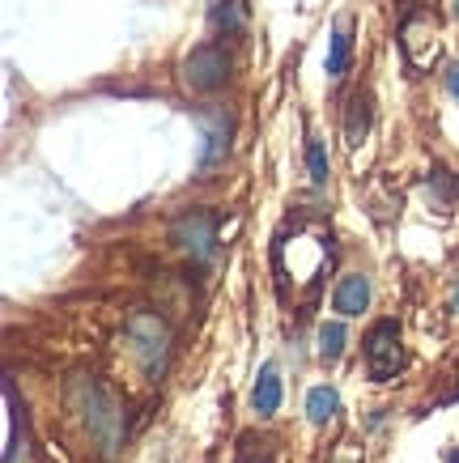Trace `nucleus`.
Masks as SVG:
<instances>
[{
    "mask_svg": "<svg viewBox=\"0 0 459 463\" xmlns=\"http://www.w3.org/2000/svg\"><path fill=\"white\" fill-rule=\"evenodd\" d=\"M336 412H340V395H336V387H311L306 392V421L311 425H332Z\"/></svg>",
    "mask_w": 459,
    "mask_h": 463,
    "instance_id": "nucleus-11",
    "label": "nucleus"
},
{
    "mask_svg": "<svg viewBox=\"0 0 459 463\" xmlns=\"http://www.w3.org/2000/svg\"><path fill=\"white\" fill-rule=\"evenodd\" d=\"M230 115H205V149H200V175H213V170L222 166L225 157H230Z\"/></svg>",
    "mask_w": 459,
    "mask_h": 463,
    "instance_id": "nucleus-6",
    "label": "nucleus"
},
{
    "mask_svg": "<svg viewBox=\"0 0 459 463\" xmlns=\"http://www.w3.org/2000/svg\"><path fill=\"white\" fill-rule=\"evenodd\" d=\"M455 17H459V0H455Z\"/></svg>",
    "mask_w": 459,
    "mask_h": 463,
    "instance_id": "nucleus-20",
    "label": "nucleus"
},
{
    "mask_svg": "<svg viewBox=\"0 0 459 463\" xmlns=\"http://www.w3.org/2000/svg\"><path fill=\"white\" fill-rule=\"evenodd\" d=\"M69 404L81 417L85 434L94 438V447L102 459H115V450L124 447V404L115 400L107 387L90 374H77L69 383Z\"/></svg>",
    "mask_w": 459,
    "mask_h": 463,
    "instance_id": "nucleus-1",
    "label": "nucleus"
},
{
    "mask_svg": "<svg viewBox=\"0 0 459 463\" xmlns=\"http://www.w3.org/2000/svg\"><path fill=\"white\" fill-rule=\"evenodd\" d=\"M217 26H222L225 34H238V30H243V17H238L234 0H222V5H217Z\"/></svg>",
    "mask_w": 459,
    "mask_h": 463,
    "instance_id": "nucleus-16",
    "label": "nucleus"
},
{
    "mask_svg": "<svg viewBox=\"0 0 459 463\" xmlns=\"http://www.w3.org/2000/svg\"><path fill=\"white\" fill-rule=\"evenodd\" d=\"M426 192L434 196L438 209H451V204L459 200V175L455 170H446V166H434L430 175H426Z\"/></svg>",
    "mask_w": 459,
    "mask_h": 463,
    "instance_id": "nucleus-13",
    "label": "nucleus"
},
{
    "mask_svg": "<svg viewBox=\"0 0 459 463\" xmlns=\"http://www.w3.org/2000/svg\"><path fill=\"white\" fill-rule=\"evenodd\" d=\"M349 56H353V17H340L332 30V39H328V77H332V81L345 77Z\"/></svg>",
    "mask_w": 459,
    "mask_h": 463,
    "instance_id": "nucleus-9",
    "label": "nucleus"
},
{
    "mask_svg": "<svg viewBox=\"0 0 459 463\" xmlns=\"http://www.w3.org/2000/svg\"><path fill=\"white\" fill-rule=\"evenodd\" d=\"M225 81H230V56H225V47L200 43V47H192V52L183 56L179 85L187 94H217Z\"/></svg>",
    "mask_w": 459,
    "mask_h": 463,
    "instance_id": "nucleus-3",
    "label": "nucleus"
},
{
    "mask_svg": "<svg viewBox=\"0 0 459 463\" xmlns=\"http://www.w3.org/2000/svg\"><path fill=\"white\" fill-rule=\"evenodd\" d=\"M124 332H128V345H132V353H137V362L140 370L149 374L153 383L167 374V365H170V349H175V336H170V323L158 315V310H132L124 323Z\"/></svg>",
    "mask_w": 459,
    "mask_h": 463,
    "instance_id": "nucleus-2",
    "label": "nucleus"
},
{
    "mask_svg": "<svg viewBox=\"0 0 459 463\" xmlns=\"http://www.w3.org/2000/svg\"><path fill=\"white\" fill-rule=\"evenodd\" d=\"M366 307H370V277H362V272H345L332 289V310L340 315V319H358Z\"/></svg>",
    "mask_w": 459,
    "mask_h": 463,
    "instance_id": "nucleus-8",
    "label": "nucleus"
},
{
    "mask_svg": "<svg viewBox=\"0 0 459 463\" xmlns=\"http://www.w3.org/2000/svg\"><path fill=\"white\" fill-rule=\"evenodd\" d=\"M349 345V332H345V323H323L320 327V362H340V353H345Z\"/></svg>",
    "mask_w": 459,
    "mask_h": 463,
    "instance_id": "nucleus-14",
    "label": "nucleus"
},
{
    "mask_svg": "<svg viewBox=\"0 0 459 463\" xmlns=\"http://www.w3.org/2000/svg\"><path fill=\"white\" fill-rule=\"evenodd\" d=\"M238 463H273V459H268V455H243Z\"/></svg>",
    "mask_w": 459,
    "mask_h": 463,
    "instance_id": "nucleus-19",
    "label": "nucleus"
},
{
    "mask_svg": "<svg viewBox=\"0 0 459 463\" xmlns=\"http://www.w3.org/2000/svg\"><path fill=\"white\" fill-rule=\"evenodd\" d=\"M446 90L459 99V64H446Z\"/></svg>",
    "mask_w": 459,
    "mask_h": 463,
    "instance_id": "nucleus-17",
    "label": "nucleus"
},
{
    "mask_svg": "<svg viewBox=\"0 0 459 463\" xmlns=\"http://www.w3.org/2000/svg\"><path fill=\"white\" fill-rule=\"evenodd\" d=\"M421 43H426L430 52H438V30H434L430 14L413 9V14L404 17V26H400V47H404V56H408V64H413V69H421V60H426Z\"/></svg>",
    "mask_w": 459,
    "mask_h": 463,
    "instance_id": "nucleus-7",
    "label": "nucleus"
},
{
    "mask_svg": "<svg viewBox=\"0 0 459 463\" xmlns=\"http://www.w3.org/2000/svg\"><path fill=\"white\" fill-rule=\"evenodd\" d=\"M306 170H311V183H315V187H328L332 166H328V149H323L320 137H306Z\"/></svg>",
    "mask_w": 459,
    "mask_h": 463,
    "instance_id": "nucleus-15",
    "label": "nucleus"
},
{
    "mask_svg": "<svg viewBox=\"0 0 459 463\" xmlns=\"http://www.w3.org/2000/svg\"><path fill=\"white\" fill-rule=\"evenodd\" d=\"M366 132H370V99H366V94H353V99H349V111H345V145L358 149V145L366 141Z\"/></svg>",
    "mask_w": 459,
    "mask_h": 463,
    "instance_id": "nucleus-12",
    "label": "nucleus"
},
{
    "mask_svg": "<svg viewBox=\"0 0 459 463\" xmlns=\"http://www.w3.org/2000/svg\"><path fill=\"white\" fill-rule=\"evenodd\" d=\"M446 307H451V315H459V281L451 285V302H446Z\"/></svg>",
    "mask_w": 459,
    "mask_h": 463,
    "instance_id": "nucleus-18",
    "label": "nucleus"
},
{
    "mask_svg": "<svg viewBox=\"0 0 459 463\" xmlns=\"http://www.w3.org/2000/svg\"><path fill=\"white\" fill-rule=\"evenodd\" d=\"M170 242L179 247L192 264H209L217 251V217L209 209H187L170 222Z\"/></svg>",
    "mask_w": 459,
    "mask_h": 463,
    "instance_id": "nucleus-4",
    "label": "nucleus"
},
{
    "mask_svg": "<svg viewBox=\"0 0 459 463\" xmlns=\"http://www.w3.org/2000/svg\"><path fill=\"white\" fill-rule=\"evenodd\" d=\"M366 370L375 383H391L404 365V345H400V323L396 319H378L366 332Z\"/></svg>",
    "mask_w": 459,
    "mask_h": 463,
    "instance_id": "nucleus-5",
    "label": "nucleus"
},
{
    "mask_svg": "<svg viewBox=\"0 0 459 463\" xmlns=\"http://www.w3.org/2000/svg\"><path fill=\"white\" fill-rule=\"evenodd\" d=\"M251 408H255L260 417H277V408H281L277 365H264V370H260V379H255V387H251Z\"/></svg>",
    "mask_w": 459,
    "mask_h": 463,
    "instance_id": "nucleus-10",
    "label": "nucleus"
}]
</instances>
